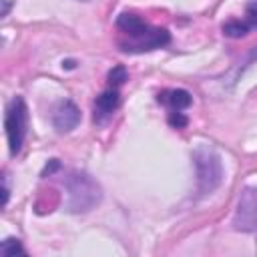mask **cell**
I'll use <instances>...</instances> for the list:
<instances>
[{"label":"cell","instance_id":"3","mask_svg":"<svg viewBox=\"0 0 257 257\" xmlns=\"http://www.w3.org/2000/svg\"><path fill=\"white\" fill-rule=\"evenodd\" d=\"M195 167H197L199 193L201 195L213 193L223 181V165L219 155L207 147H201L195 151Z\"/></svg>","mask_w":257,"mask_h":257},{"label":"cell","instance_id":"9","mask_svg":"<svg viewBox=\"0 0 257 257\" xmlns=\"http://www.w3.org/2000/svg\"><path fill=\"white\" fill-rule=\"evenodd\" d=\"M0 253L4 255V257H14L16 253H20V255H24V247L20 245V241L18 239H6V241H2V247H0Z\"/></svg>","mask_w":257,"mask_h":257},{"label":"cell","instance_id":"7","mask_svg":"<svg viewBox=\"0 0 257 257\" xmlns=\"http://www.w3.org/2000/svg\"><path fill=\"white\" fill-rule=\"evenodd\" d=\"M120 104V96L116 88H108L104 90L100 96H96L94 100V120L96 122H104Z\"/></svg>","mask_w":257,"mask_h":257},{"label":"cell","instance_id":"12","mask_svg":"<svg viewBox=\"0 0 257 257\" xmlns=\"http://www.w3.org/2000/svg\"><path fill=\"white\" fill-rule=\"evenodd\" d=\"M169 122H171L173 126L181 128V126L187 124V116L183 114V110H171V112H169Z\"/></svg>","mask_w":257,"mask_h":257},{"label":"cell","instance_id":"4","mask_svg":"<svg viewBox=\"0 0 257 257\" xmlns=\"http://www.w3.org/2000/svg\"><path fill=\"white\" fill-rule=\"evenodd\" d=\"M4 128H6V137H8L10 155H18L22 149V143H24V135H26V104L20 96L12 98L10 104L6 106Z\"/></svg>","mask_w":257,"mask_h":257},{"label":"cell","instance_id":"10","mask_svg":"<svg viewBox=\"0 0 257 257\" xmlns=\"http://www.w3.org/2000/svg\"><path fill=\"white\" fill-rule=\"evenodd\" d=\"M126 78H128V74H126L124 66H114V68L108 72V84H110V86H118V84H122Z\"/></svg>","mask_w":257,"mask_h":257},{"label":"cell","instance_id":"2","mask_svg":"<svg viewBox=\"0 0 257 257\" xmlns=\"http://www.w3.org/2000/svg\"><path fill=\"white\" fill-rule=\"evenodd\" d=\"M66 191H68V209L72 213L90 211L100 201V187L86 173H70V177L66 179Z\"/></svg>","mask_w":257,"mask_h":257},{"label":"cell","instance_id":"13","mask_svg":"<svg viewBox=\"0 0 257 257\" xmlns=\"http://www.w3.org/2000/svg\"><path fill=\"white\" fill-rule=\"evenodd\" d=\"M54 169H58V161H56V159H52V161H50V165H46V169L42 171V177H46V175H50V173H52Z\"/></svg>","mask_w":257,"mask_h":257},{"label":"cell","instance_id":"5","mask_svg":"<svg viewBox=\"0 0 257 257\" xmlns=\"http://www.w3.org/2000/svg\"><path fill=\"white\" fill-rule=\"evenodd\" d=\"M233 227L243 233H251L257 229V187H245L241 191Z\"/></svg>","mask_w":257,"mask_h":257},{"label":"cell","instance_id":"8","mask_svg":"<svg viewBox=\"0 0 257 257\" xmlns=\"http://www.w3.org/2000/svg\"><path fill=\"white\" fill-rule=\"evenodd\" d=\"M159 102H165L171 110H185L191 104V94L183 88H175L159 94Z\"/></svg>","mask_w":257,"mask_h":257},{"label":"cell","instance_id":"11","mask_svg":"<svg viewBox=\"0 0 257 257\" xmlns=\"http://www.w3.org/2000/svg\"><path fill=\"white\" fill-rule=\"evenodd\" d=\"M245 24L249 26V30L251 28H257V0H251L249 4H247V8H245Z\"/></svg>","mask_w":257,"mask_h":257},{"label":"cell","instance_id":"1","mask_svg":"<svg viewBox=\"0 0 257 257\" xmlns=\"http://www.w3.org/2000/svg\"><path fill=\"white\" fill-rule=\"evenodd\" d=\"M116 26L120 32L128 36V42H118L120 50L124 52H145V50H155L165 44H169L171 36L165 28H153L145 20H141L135 14H120L116 18Z\"/></svg>","mask_w":257,"mask_h":257},{"label":"cell","instance_id":"6","mask_svg":"<svg viewBox=\"0 0 257 257\" xmlns=\"http://www.w3.org/2000/svg\"><path fill=\"white\" fill-rule=\"evenodd\" d=\"M80 122V110L72 100H62L58 102V106L54 108L52 114V124L58 133H70L72 128H76Z\"/></svg>","mask_w":257,"mask_h":257}]
</instances>
